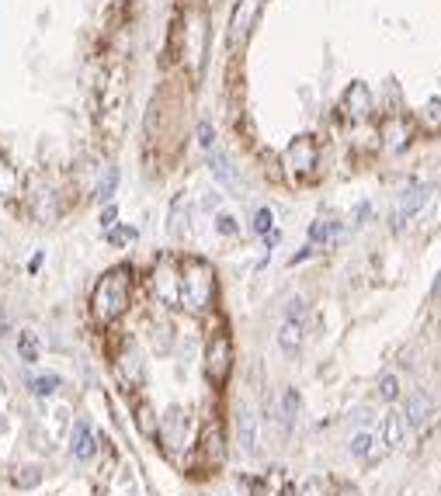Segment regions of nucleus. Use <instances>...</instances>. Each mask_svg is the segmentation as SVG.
<instances>
[{
	"label": "nucleus",
	"instance_id": "f257e3e1",
	"mask_svg": "<svg viewBox=\"0 0 441 496\" xmlns=\"http://www.w3.org/2000/svg\"><path fill=\"white\" fill-rule=\"evenodd\" d=\"M129 295H132V271H129V267L108 271V274L98 282L94 295H90V313H94V320H98V323L119 320L122 313L129 309Z\"/></svg>",
	"mask_w": 441,
	"mask_h": 496
},
{
	"label": "nucleus",
	"instance_id": "f03ea898",
	"mask_svg": "<svg viewBox=\"0 0 441 496\" xmlns=\"http://www.w3.org/2000/svg\"><path fill=\"white\" fill-rule=\"evenodd\" d=\"M216 295V271L208 260L201 257H184L181 260V302H188V309H208Z\"/></svg>",
	"mask_w": 441,
	"mask_h": 496
},
{
	"label": "nucleus",
	"instance_id": "7ed1b4c3",
	"mask_svg": "<svg viewBox=\"0 0 441 496\" xmlns=\"http://www.w3.org/2000/svg\"><path fill=\"white\" fill-rule=\"evenodd\" d=\"M317 167H320V146H317L313 135H299V139L288 143V150H285V170L295 181H310L317 174Z\"/></svg>",
	"mask_w": 441,
	"mask_h": 496
},
{
	"label": "nucleus",
	"instance_id": "20e7f679",
	"mask_svg": "<svg viewBox=\"0 0 441 496\" xmlns=\"http://www.w3.org/2000/svg\"><path fill=\"white\" fill-rule=\"evenodd\" d=\"M230 372H233V340L230 333H216L205 351V375L212 385H226Z\"/></svg>",
	"mask_w": 441,
	"mask_h": 496
},
{
	"label": "nucleus",
	"instance_id": "39448f33",
	"mask_svg": "<svg viewBox=\"0 0 441 496\" xmlns=\"http://www.w3.org/2000/svg\"><path fill=\"white\" fill-rule=\"evenodd\" d=\"M261 7H264V0H237V7L230 14V32H226V39H230L233 49L250 39V32H254V25L261 18Z\"/></svg>",
	"mask_w": 441,
	"mask_h": 496
},
{
	"label": "nucleus",
	"instance_id": "423d86ee",
	"mask_svg": "<svg viewBox=\"0 0 441 496\" xmlns=\"http://www.w3.org/2000/svg\"><path fill=\"white\" fill-rule=\"evenodd\" d=\"M428 198H431V188H424V184H410V188H403L400 198H396V208H393V226L403 229V222L413 219L421 208L428 205Z\"/></svg>",
	"mask_w": 441,
	"mask_h": 496
},
{
	"label": "nucleus",
	"instance_id": "0eeeda50",
	"mask_svg": "<svg viewBox=\"0 0 441 496\" xmlns=\"http://www.w3.org/2000/svg\"><path fill=\"white\" fill-rule=\"evenodd\" d=\"M410 132H413V122L406 115H400V111H393V115H386L379 122V135H382L386 150H403L410 143Z\"/></svg>",
	"mask_w": 441,
	"mask_h": 496
},
{
	"label": "nucleus",
	"instance_id": "6e6552de",
	"mask_svg": "<svg viewBox=\"0 0 441 496\" xmlns=\"http://www.w3.org/2000/svg\"><path fill=\"white\" fill-rule=\"evenodd\" d=\"M344 111H348V119H351V122H365V119H372L375 101H372V90H368L365 83H351V87H348V94H344Z\"/></svg>",
	"mask_w": 441,
	"mask_h": 496
},
{
	"label": "nucleus",
	"instance_id": "1a4fd4ad",
	"mask_svg": "<svg viewBox=\"0 0 441 496\" xmlns=\"http://www.w3.org/2000/svg\"><path fill=\"white\" fill-rule=\"evenodd\" d=\"M278 347L285 358H295L302 351V320H285L278 330Z\"/></svg>",
	"mask_w": 441,
	"mask_h": 496
},
{
	"label": "nucleus",
	"instance_id": "9d476101",
	"mask_svg": "<svg viewBox=\"0 0 441 496\" xmlns=\"http://www.w3.org/2000/svg\"><path fill=\"white\" fill-rule=\"evenodd\" d=\"M400 416L410 423V427H424V423H428V416H431V399H428L424 392L406 396V406H403Z\"/></svg>",
	"mask_w": 441,
	"mask_h": 496
},
{
	"label": "nucleus",
	"instance_id": "9b49d317",
	"mask_svg": "<svg viewBox=\"0 0 441 496\" xmlns=\"http://www.w3.org/2000/svg\"><path fill=\"white\" fill-rule=\"evenodd\" d=\"M208 170H212V177H216L219 184H226V188H233V184H237L233 164H230V157H226L223 150H208Z\"/></svg>",
	"mask_w": 441,
	"mask_h": 496
},
{
	"label": "nucleus",
	"instance_id": "f8f14e48",
	"mask_svg": "<svg viewBox=\"0 0 441 496\" xmlns=\"http://www.w3.org/2000/svg\"><path fill=\"white\" fill-rule=\"evenodd\" d=\"M74 458H81V461H87V458L94 455V434H90V427L87 423H77L74 427Z\"/></svg>",
	"mask_w": 441,
	"mask_h": 496
},
{
	"label": "nucleus",
	"instance_id": "ddd939ff",
	"mask_svg": "<svg viewBox=\"0 0 441 496\" xmlns=\"http://www.w3.org/2000/svg\"><path fill=\"white\" fill-rule=\"evenodd\" d=\"M299 406H302V403H299V392H295V389H285V392H281V427H285V430L295 427Z\"/></svg>",
	"mask_w": 441,
	"mask_h": 496
},
{
	"label": "nucleus",
	"instance_id": "4468645a",
	"mask_svg": "<svg viewBox=\"0 0 441 496\" xmlns=\"http://www.w3.org/2000/svg\"><path fill=\"white\" fill-rule=\"evenodd\" d=\"M417 122H421L424 132H441V97L428 101V104L417 111Z\"/></svg>",
	"mask_w": 441,
	"mask_h": 496
},
{
	"label": "nucleus",
	"instance_id": "2eb2a0df",
	"mask_svg": "<svg viewBox=\"0 0 441 496\" xmlns=\"http://www.w3.org/2000/svg\"><path fill=\"white\" fill-rule=\"evenodd\" d=\"M237 437H240L243 452H254V416L247 413V410L237 413Z\"/></svg>",
	"mask_w": 441,
	"mask_h": 496
},
{
	"label": "nucleus",
	"instance_id": "dca6fc26",
	"mask_svg": "<svg viewBox=\"0 0 441 496\" xmlns=\"http://www.w3.org/2000/svg\"><path fill=\"white\" fill-rule=\"evenodd\" d=\"M382 441H386L389 448H396L403 441V416L400 413H389L382 420Z\"/></svg>",
	"mask_w": 441,
	"mask_h": 496
},
{
	"label": "nucleus",
	"instance_id": "f3484780",
	"mask_svg": "<svg viewBox=\"0 0 441 496\" xmlns=\"http://www.w3.org/2000/svg\"><path fill=\"white\" fill-rule=\"evenodd\" d=\"M18 351H21V361H39V337L32 330H21L18 333Z\"/></svg>",
	"mask_w": 441,
	"mask_h": 496
},
{
	"label": "nucleus",
	"instance_id": "a211bd4d",
	"mask_svg": "<svg viewBox=\"0 0 441 496\" xmlns=\"http://www.w3.org/2000/svg\"><path fill=\"white\" fill-rule=\"evenodd\" d=\"M59 389V375H35L32 378V392L35 396H52Z\"/></svg>",
	"mask_w": 441,
	"mask_h": 496
},
{
	"label": "nucleus",
	"instance_id": "6ab92c4d",
	"mask_svg": "<svg viewBox=\"0 0 441 496\" xmlns=\"http://www.w3.org/2000/svg\"><path fill=\"white\" fill-rule=\"evenodd\" d=\"M334 233H337V222H323V219L313 222V226H310V247H313V243H327Z\"/></svg>",
	"mask_w": 441,
	"mask_h": 496
},
{
	"label": "nucleus",
	"instance_id": "aec40b11",
	"mask_svg": "<svg viewBox=\"0 0 441 496\" xmlns=\"http://www.w3.org/2000/svg\"><path fill=\"white\" fill-rule=\"evenodd\" d=\"M271 226H275V212H271V208H257V212H254V233H257V236H268Z\"/></svg>",
	"mask_w": 441,
	"mask_h": 496
},
{
	"label": "nucleus",
	"instance_id": "412c9836",
	"mask_svg": "<svg viewBox=\"0 0 441 496\" xmlns=\"http://www.w3.org/2000/svg\"><path fill=\"white\" fill-rule=\"evenodd\" d=\"M379 396L389 399V403L400 399V378H396V375H382V378H379Z\"/></svg>",
	"mask_w": 441,
	"mask_h": 496
},
{
	"label": "nucleus",
	"instance_id": "4be33fe9",
	"mask_svg": "<svg viewBox=\"0 0 441 496\" xmlns=\"http://www.w3.org/2000/svg\"><path fill=\"white\" fill-rule=\"evenodd\" d=\"M136 423H139V430L146 434V437H157V423H153V410L143 403L139 410H136Z\"/></svg>",
	"mask_w": 441,
	"mask_h": 496
},
{
	"label": "nucleus",
	"instance_id": "5701e85b",
	"mask_svg": "<svg viewBox=\"0 0 441 496\" xmlns=\"http://www.w3.org/2000/svg\"><path fill=\"white\" fill-rule=\"evenodd\" d=\"M115 184H119V170H115V167H108L105 181L98 184V198H101V202H108V198H112V191H115Z\"/></svg>",
	"mask_w": 441,
	"mask_h": 496
},
{
	"label": "nucleus",
	"instance_id": "b1692460",
	"mask_svg": "<svg viewBox=\"0 0 441 496\" xmlns=\"http://www.w3.org/2000/svg\"><path fill=\"white\" fill-rule=\"evenodd\" d=\"M372 434H358V437H351V455L355 458H368V452H372Z\"/></svg>",
	"mask_w": 441,
	"mask_h": 496
},
{
	"label": "nucleus",
	"instance_id": "393cba45",
	"mask_svg": "<svg viewBox=\"0 0 441 496\" xmlns=\"http://www.w3.org/2000/svg\"><path fill=\"white\" fill-rule=\"evenodd\" d=\"M212 143H216V128L208 122H199V146L201 150H212Z\"/></svg>",
	"mask_w": 441,
	"mask_h": 496
},
{
	"label": "nucleus",
	"instance_id": "a878e982",
	"mask_svg": "<svg viewBox=\"0 0 441 496\" xmlns=\"http://www.w3.org/2000/svg\"><path fill=\"white\" fill-rule=\"evenodd\" d=\"M216 229H219L223 236H233V233H237V219H233V215H219V219H216Z\"/></svg>",
	"mask_w": 441,
	"mask_h": 496
},
{
	"label": "nucleus",
	"instance_id": "bb28decb",
	"mask_svg": "<svg viewBox=\"0 0 441 496\" xmlns=\"http://www.w3.org/2000/svg\"><path fill=\"white\" fill-rule=\"evenodd\" d=\"M108 240H112V243H125V240H136V229H119V233H112Z\"/></svg>",
	"mask_w": 441,
	"mask_h": 496
},
{
	"label": "nucleus",
	"instance_id": "cd10ccee",
	"mask_svg": "<svg viewBox=\"0 0 441 496\" xmlns=\"http://www.w3.org/2000/svg\"><path fill=\"white\" fill-rule=\"evenodd\" d=\"M115 215H119V208H105V215H101V226H115Z\"/></svg>",
	"mask_w": 441,
	"mask_h": 496
},
{
	"label": "nucleus",
	"instance_id": "c85d7f7f",
	"mask_svg": "<svg viewBox=\"0 0 441 496\" xmlns=\"http://www.w3.org/2000/svg\"><path fill=\"white\" fill-rule=\"evenodd\" d=\"M337 496H358V490H351V486H344V490H341V493Z\"/></svg>",
	"mask_w": 441,
	"mask_h": 496
},
{
	"label": "nucleus",
	"instance_id": "c756f323",
	"mask_svg": "<svg viewBox=\"0 0 441 496\" xmlns=\"http://www.w3.org/2000/svg\"><path fill=\"white\" fill-rule=\"evenodd\" d=\"M431 291H435V295L441 298V271H438V282H435V289H431Z\"/></svg>",
	"mask_w": 441,
	"mask_h": 496
}]
</instances>
